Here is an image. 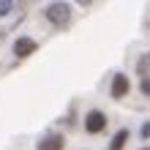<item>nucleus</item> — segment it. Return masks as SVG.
Returning a JSON list of instances; mask_svg holds the SVG:
<instances>
[{
	"mask_svg": "<svg viewBox=\"0 0 150 150\" xmlns=\"http://www.w3.org/2000/svg\"><path fill=\"white\" fill-rule=\"evenodd\" d=\"M44 14H47V19L52 25H57V28H63V25L71 22V6L68 3H49Z\"/></svg>",
	"mask_w": 150,
	"mask_h": 150,
	"instance_id": "nucleus-1",
	"label": "nucleus"
},
{
	"mask_svg": "<svg viewBox=\"0 0 150 150\" xmlns=\"http://www.w3.org/2000/svg\"><path fill=\"white\" fill-rule=\"evenodd\" d=\"M85 128L90 131V134H101V131L107 128V115L98 112V109L87 112V117H85Z\"/></svg>",
	"mask_w": 150,
	"mask_h": 150,
	"instance_id": "nucleus-2",
	"label": "nucleus"
},
{
	"mask_svg": "<svg viewBox=\"0 0 150 150\" xmlns=\"http://www.w3.org/2000/svg\"><path fill=\"white\" fill-rule=\"evenodd\" d=\"M30 52H36V41L33 38H16V44H14V55L16 57H28Z\"/></svg>",
	"mask_w": 150,
	"mask_h": 150,
	"instance_id": "nucleus-3",
	"label": "nucleus"
},
{
	"mask_svg": "<svg viewBox=\"0 0 150 150\" xmlns=\"http://www.w3.org/2000/svg\"><path fill=\"white\" fill-rule=\"evenodd\" d=\"M63 137L60 134H49V137H44L41 142H38V150H63Z\"/></svg>",
	"mask_w": 150,
	"mask_h": 150,
	"instance_id": "nucleus-4",
	"label": "nucleus"
},
{
	"mask_svg": "<svg viewBox=\"0 0 150 150\" xmlns=\"http://www.w3.org/2000/svg\"><path fill=\"white\" fill-rule=\"evenodd\" d=\"M126 93H128V79L123 74H115V79H112V96L115 98H123Z\"/></svg>",
	"mask_w": 150,
	"mask_h": 150,
	"instance_id": "nucleus-5",
	"label": "nucleus"
},
{
	"mask_svg": "<svg viewBox=\"0 0 150 150\" xmlns=\"http://www.w3.org/2000/svg\"><path fill=\"white\" fill-rule=\"evenodd\" d=\"M126 139H128V131L123 128V131H117V137L112 139V145H109V147H112V150H123V145H126Z\"/></svg>",
	"mask_w": 150,
	"mask_h": 150,
	"instance_id": "nucleus-6",
	"label": "nucleus"
},
{
	"mask_svg": "<svg viewBox=\"0 0 150 150\" xmlns=\"http://www.w3.org/2000/svg\"><path fill=\"white\" fill-rule=\"evenodd\" d=\"M137 68H139L142 74H147V71H150V55H145L142 60H139V66H137Z\"/></svg>",
	"mask_w": 150,
	"mask_h": 150,
	"instance_id": "nucleus-7",
	"label": "nucleus"
},
{
	"mask_svg": "<svg viewBox=\"0 0 150 150\" xmlns=\"http://www.w3.org/2000/svg\"><path fill=\"white\" fill-rule=\"evenodd\" d=\"M8 11H11V3L8 0H0V16H6Z\"/></svg>",
	"mask_w": 150,
	"mask_h": 150,
	"instance_id": "nucleus-8",
	"label": "nucleus"
},
{
	"mask_svg": "<svg viewBox=\"0 0 150 150\" xmlns=\"http://www.w3.org/2000/svg\"><path fill=\"white\" fill-rule=\"evenodd\" d=\"M142 93H147V96H150V76H145V79H142Z\"/></svg>",
	"mask_w": 150,
	"mask_h": 150,
	"instance_id": "nucleus-9",
	"label": "nucleus"
},
{
	"mask_svg": "<svg viewBox=\"0 0 150 150\" xmlns=\"http://www.w3.org/2000/svg\"><path fill=\"white\" fill-rule=\"evenodd\" d=\"M142 137H150V123H145V126H142Z\"/></svg>",
	"mask_w": 150,
	"mask_h": 150,
	"instance_id": "nucleus-10",
	"label": "nucleus"
},
{
	"mask_svg": "<svg viewBox=\"0 0 150 150\" xmlns=\"http://www.w3.org/2000/svg\"><path fill=\"white\" fill-rule=\"evenodd\" d=\"M145 150H150V147H145Z\"/></svg>",
	"mask_w": 150,
	"mask_h": 150,
	"instance_id": "nucleus-11",
	"label": "nucleus"
}]
</instances>
